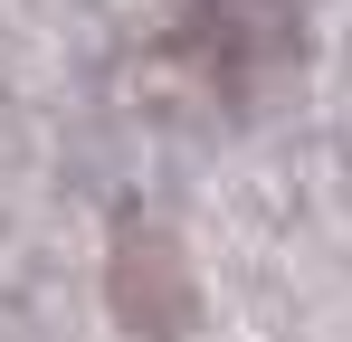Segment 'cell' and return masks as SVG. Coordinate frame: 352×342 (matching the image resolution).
<instances>
[{"label":"cell","mask_w":352,"mask_h":342,"mask_svg":"<svg viewBox=\"0 0 352 342\" xmlns=\"http://www.w3.org/2000/svg\"><path fill=\"white\" fill-rule=\"evenodd\" d=\"M105 304L133 342H181L200 323V285H190V257H181L172 228L153 219H124L115 228V257H105Z\"/></svg>","instance_id":"cell-1"}]
</instances>
